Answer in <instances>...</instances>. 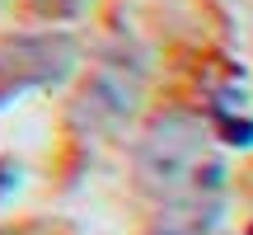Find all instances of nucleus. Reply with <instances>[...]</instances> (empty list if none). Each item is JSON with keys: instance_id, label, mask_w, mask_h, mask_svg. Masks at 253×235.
Here are the masks:
<instances>
[{"instance_id": "39448f33", "label": "nucleus", "mask_w": 253, "mask_h": 235, "mask_svg": "<svg viewBox=\"0 0 253 235\" xmlns=\"http://www.w3.org/2000/svg\"><path fill=\"white\" fill-rule=\"evenodd\" d=\"M0 5H5V0H0Z\"/></svg>"}, {"instance_id": "f03ea898", "label": "nucleus", "mask_w": 253, "mask_h": 235, "mask_svg": "<svg viewBox=\"0 0 253 235\" xmlns=\"http://www.w3.org/2000/svg\"><path fill=\"white\" fill-rule=\"evenodd\" d=\"M75 71V38L42 28V33H19L0 47V104L19 99L28 90H52Z\"/></svg>"}, {"instance_id": "20e7f679", "label": "nucleus", "mask_w": 253, "mask_h": 235, "mask_svg": "<svg viewBox=\"0 0 253 235\" xmlns=\"http://www.w3.org/2000/svg\"><path fill=\"white\" fill-rule=\"evenodd\" d=\"M89 5L94 0H28V9H33L38 19H47V24H71V19H80Z\"/></svg>"}, {"instance_id": "7ed1b4c3", "label": "nucleus", "mask_w": 253, "mask_h": 235, "mask_svg": "<svg viewBox=\"0 0 253 235\" xmlns=\"http://www.w3.org/2000/svg\"><path fill=\"white\" fill-rule=\"evenodd\" d=\"M141 90H145V57H131L126 47H113V52L99 57V66L84 80L80 99H75V122L113 132V127H122L131 118Z\"/></svg>"}, {"instance_id": "f257e3e1", "label": "nucleus", "mask_w": 253, "mask_h": 235, "mask_svg": "<svg viewBox=\"0 0 253 235\" xmlns=\"http://www.w3.org/2000/svg\"><path fill=\"white\" fill-rule=\"evenodd\" d=\"M136 170H141L145 188H160V198H178V193H192L202 198V183H216L220 165L207 160L202 151V132L188 122V118L169 113L145 132L141 151H136Z\"/></svg>"}]
</instances>
